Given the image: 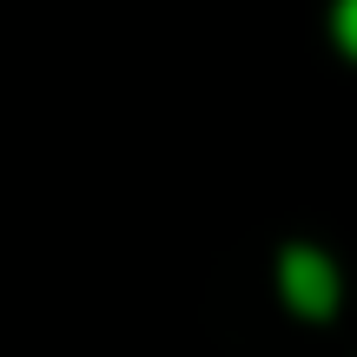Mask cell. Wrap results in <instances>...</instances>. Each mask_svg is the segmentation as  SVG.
Segmentation results:
<instances>
[{"label": "cell", "mask_w": 357, "mask_h": 357, "mask_svg": "<svg viewBox=\"0 0 357 357\" xmlns=\"http://www.w3.org/2000/svg\"><path fill=\"white\" fill-rule=\"evenodd\" d=\"M278 284H284V298H291L305 318H324V311L337 305V271H331V258L311 252V245H291V252L278 258Z\"/></svg>", "instance_id": "obj_1"}, {"label": "cell", "mask_w": 357, "mask_h": 357, "mask_svg": "<svg viewBox=\"0 0 357 357\" xmlns=\"http://www.w3.org/2000/svg\"><path fill=\"white\" fill-rule=\"evenodd\" d=\"M337 40L344 53H357V0H337Z\"/></svg>", "instance_id": "obj_2"}]
</instances>
